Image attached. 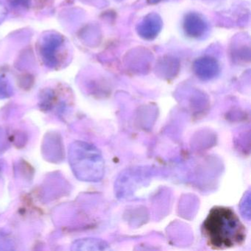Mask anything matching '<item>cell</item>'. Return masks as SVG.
I'll use <instances>...</instances> for the list:
<instances>
[{"mask_svg":"<svg viewBox=\"0 0 251 251\" xmlns=\"http://www.w3.org/2000/svg\"><path fill=\"white\" fill-rule=\"evenodd\" d=\"M201 229L207 244L213 249L240 246L246 239L245 226L236 213L227 207L211 208Z\"/></svg>","mask_w":251,"mask_h":251,"instance_id":"6da1fadb","label":"cell"},{"mask_svg":"<svg viewBox=\"0 0 251 251\" xmlns=\"http://www.w3.org/2000/svg\"><path fill=\"white\" fill-rule=\"evenodd\" d=\"M74 251H109V245L105 241L95 238L78 239L73 243Z\"/></svg>","mask_w":251,"mask_h":251,"instance_id":"3957f363","label":"cell"},{"mask_svg":"<svg viewBox=\"0 0 251 251\" xmlns=\"http://www.w3.org/2000/svg\"><path fill=\"white\" fill-rule=\"evenodd\" d=\"M241 214L247 220L251 219V191L245 192L239 203Z\"/></svg>","mask_w":251,"mask_h":251,"instance_id":"277c9868","label":"cell"},{"mask_svg":"<svg viewBox=\"0 0 251 251\" xmlns=\"http://www.w3.org/2000/svg\"><path fill=\"white\" fill-rule=\"evenodd\" d=\"M69 161L75 176L82 181L98 182L103 177V157L95 145L80 141L72 144Z\"/></svg>","mask_w":251,"mask_h":251,"instance_id":"7a4b0ae2","label":"cell"}]
</instances>
